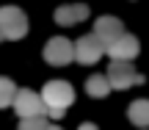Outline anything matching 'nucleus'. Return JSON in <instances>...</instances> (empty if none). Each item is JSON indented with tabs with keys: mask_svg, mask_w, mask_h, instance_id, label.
Wrapping results in <instances>:
<instances>
[{
	"mask_svg": "<svg viewBox=\"0 0 149 130\" xmlns=\"http://www.w3.org/2000/svg\"><path fill=\"white\" fill-rule=\"evenodd\" d=\"M0 31H3V39H22L28 33V14L19 8V6H3L0 8Z\"/></svg>",
	"mask_w": 149,
	"mask_h": 130,
	"instance_id": "f257e3e1",
	"label": "nucleus"
},
{
	"mask_svg": "<svg viewBox=\"0 0 149 130\" xmlns=\"http://www.w3.org/2000/svg\"><path fill=\"white\" fill-rule=\"evenodd\" d=\"M108 83H111V89H119V92H127L130 86H138L144 78H141V72L133 66V61H111V66H108Z\"/></svg>",
	"mask_w": 149,
	"mask_h": 130,
	"instance_id": "f03ea898",
	"label": "nucleus"
},
{
	"mask_svg": "<svg viewBox=\"0 0 149 130\" xmlns=\"http://www.w3.org/2000/svg\"><path fill=\"white\" fill-rule=\"evenodd\" d=\"M39 94H42L47 108H64L66 111L74 103V89H72V83H66V80H47Z\"/></svg>",
	"mask_w": 149,
	"mask_h": 130,
	"instance_id": "7ed1b4c3",
	"label": "nucleus"
},
{
	"mask_svg": "<svg viewBox=\"0 0 149 130\" xmlns=\"http://www.w3.org/2000/svg\"><path fill=\"white\" fill-rule=\"evenodd\" d=\"M14 111H17V116H47V105H44V100H42V94L39 92H33V89H17V94H14Z\"/></svg>",
	"mask_w": 149,
	"mask_h": 130,
	"instance_id": "20e7f679",
	"label": "nucleus"
},
{
	"mask_svg": "<svg viewBox=\"0 0 149 130\" xmlns=\"http://www.w3.org/2000/svg\"><path fill=\"white\" fill-rule=\"evenodd\" d=\"M44 61L50 66H66L74 61V42H69L66 36H53L44 44Z\"/></svg>",
	"mask_w": 149,
	"mask_h": 130,
	"instance_id": "39448f33",
	"label": "nucleus"
},
{
	"mask_svg": "<svg viewBox=\"0 0 149 130\" xmlns=\"http://www.w3.org/2000/svg\"><path fill=\"white\" fill-rule=\"evenodd\" d=\"M102 53H105V44L97 39V33H86V36H80L74 42V61L83 64V66L97 64L102 58Z\"/></svg>",
	"mask_w": 149,
	"mask_h": 130,
	"instance_id": "423d86ee",
	"label": "nucleus"
},
{
	"mask_svg": "<svg viewBox=\"0 0 149 130\" xmlns=\"http://www.w3.org/2000/svg\"><path fill=\"white\" fill-rule=\"evenodd\" d=\"M105 53L111 55V58H116V61H133L135 55L141 53V44H138V39H135L133 33L124 31L116 42H111V44L105 47Z\"/></svg>",
	"mask_w": 149,
	"mask_h": 130,
	"instance_id": "0eeeda50",
	"label": "nucleus"
},
{
	"mask_svg": "<svg viewBox=\"0 0 149 130\" xmlns=\"http://www.w3.org/2000/svg\"><path fill=\"white\" fill-rule=\"evenodd\" d=\"M94 33H97V39L108 47L111 42H116V39L124 33V25H122L119 17H111V14H108V17H100V20L94 22Z\"/></svg>",
	"mask_w": 149,
	"mask_h": 130,
	"instance_id": "6e6552de",
	"label": "nucleus"
},
{
	"mask_svg": "<svg viewBox=\"0 0 149 130\" xmlns=\"http://www.w3.org/2000/svg\"><path fill=\"white\" fill-rule=\"evenodd\" d=\"M53 17H55L58 25L72 28V25H77V22H83L86 17H88V6L86 3H66V6H61V8H55Z\"/></svg>",
	"mask_w": 149,
	"mask_h": 130,
	"instance_id": "1a4fd4ad",
	"label": "nucleus"
},
{
	"mask_svg": "<svg viewBox=\"0 0 149 130\" xmlns=\"http://www.w3.org/2000/svg\"><path fill=\"white\" fill-rule=\"evenodd\" d=\"M127 119L135 127H149V100H135L127 108Z\"/></svg>",
	"mask_w": 149,
	"mask_h": 130,
	"instance_id": "9d476101",
	"label": "nucleus"
},
{
	"mask_svg": "<svg viewBox=\"0 0 149 130\" xmlns=\"http://www.w3.org/2000/svg\"><path fill=\"white\" fill-rule=\"evenodd\" d=\"M86 94L88 97H94V100H102V97H108L111 94V83H108V75H91L88 80H86Z\"/></svg>",
	"mask_w": 149,
	"mask_h": 130,
	"instance_id": "9b49d317",
	"label": "nucleus"
},
{
	"mask_svg": "<svg viewBox=\"0 0 149 130\" xmlns=\"http://www.w3.org/2000/svg\"><path fill=\"white\" fill-rule=\"evenodd\" d=\"M14 94H17V86L11 78H3L0 75V108H8L14 103Z\"/></svg>",
	"mask_w": 149,
	"mask_h": 130,
	"instance_id": "f8f14e48",
	"label": "nucleus"
},
{
	"mask_svg": "<svg viewBox=\"0 0 149 130\" xmlns=\"http://www.w3.org/2000/svg\"><path fill=\"white\" fill-rule=\"evenodd\" d=\"M47 127V116H22L19 130H44Z\"/></svg>",
	"mask_w": 149,
	"mask_h": 130,
	"instance_id": "ddd939ff",
	"label": "nucleus"
},
{
	"mask_svg": "<svg viewBox=\"0 0 149 130\" xmlns=\"http://www.w3.org/2000/svg\"><path fill=\"white\" fill-rule=\"evenodd\" d=\"M47 116H53V119H61V116H66L64 108H47Z\"/></svg>",
	"mask_w": 149,
	"mask_h": 130,
	"instance_id": "4468645a",
	"label": "nucleus"
},
{
	"mask_svg": "<svg viewBox=\"0 0 149 130\" xmlns=\"http://www.w3.org/2000/svg\"><path fill=\"white\" fill-rule=\"evenodd\" d=\"M77 130H100V127H97V125H94V122H83V125H80Z\"/></svg>",
	"mask_w": 149,
	"mask_h": 130,
	"instance_id": "2eb2a0df",
	"label": "nucleus"
},
{
	"mask_svg": "<svg viewBox=\"0 0 149 130\" xmlns=\"http://www.w3.org/2000/svg\"><path fill=\"white\" fill-rule=\"evenodd\" d=\"M0 42H3V31H0Z\"/></svg>",
	"mask_w": 149,
	"mask_h": 130,
	"instance_id": "dca6fc26",
	"label": "nucleus"
},
{
	"mask_svg": "<svg viewBox=\"0 0 149 130\" xmlns=\"http://www.w3.org/2000/svg\"><path fill=\"white\" fill-rule=\"evenodd\" d=\"M141 130H149V127H141Z\"/></svg>",
	"mask_w": 149,
	"mask_h": 130,
	"instance_id": "f3484780",
	"label": "nucleus"
}]
</instances>
